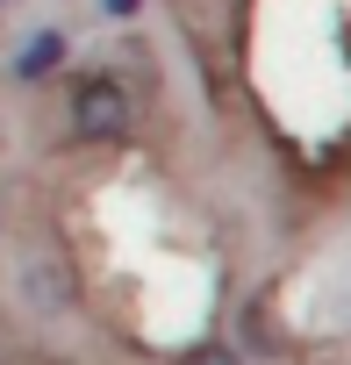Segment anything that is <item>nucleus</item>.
<instances>
[{
    "mask_svg": "<svg viewBox=\"0 0 351 365\" xmlns=\"http://www.w3.org/2000/svg\"><path fill=\"white\" fill-rule=\"evenodd\" d=\"M65 122H72L79 143H122L136 129V101L115 72H79L72 93H65Z\"/></svg>",
    "mask_w": 351,
    "mask_h": 365,
    "instance_id": "f257e3e1",
    "label": "nucleus"
},
{
    "mask_svg": "<svg viewBox=\"0 0 351 365\" xmlns=\"http://www.w3.org/2000/svg\"><path fill=\"white\" fill-rule=\"evenodd\" d=\"M58 65H65V29H36V36L22 43V58H15V79H22V86H44Z\"/></svg>",
    "mask_w": 351,
    "mask_h": 365,
    "instance_id": "f03ea898",
    "label": "nucleus"
},
{
    "mask_svg": "<svg viewBox=\"0 0 351 365\" xmlns=\"http://www.w3.org/2000/svg\"><path fill=\"white\" fill-rule=\"evenodd\" d=\"M180 365H244V351H237V344H201V351H187Z\"/></svg>",
    "mask_w": 351,
    "mask_h": 365,
    "instance_id": "7ed1b4c3",
    "label": "nucleus"
},
{
    "mask_svg": "<svg viewBox=\"0 0 351 365\" xmlns=\"http://www.w3.org/2000/svg\"><path fill=\"white\" fill-rule=\"evenodd\" d=\"M101 8H108V22H136V15H143V0H101Z\"/></svg>",
    "mask_w": 351,
    "mask_h": 365,
    "instance_id": "20e7f679",
    "label": "nucleus"
},
{
    "mask_svg": "<svg viewBox=\"0 0 351 365\" xmlns=\"http://www.w3.org/2000/svg\"><path fill=\"white\" fill-rule=\"evenodd\" d=\"M36 365H65V358H36Z\"/></svg>",
    "mask_w": 351,
    "mask_h": 365,
    "instance_id": "39448f33",
    "label": "nucleus"
}]
</instances>
